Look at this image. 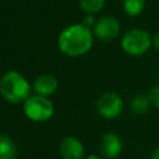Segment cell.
Returning <instances> with one entry per match:
<instances>
[{
	"label": "cell",
	"mask_w": 159,
	"mask_h": 159,
	"mask_svg": "<svg viewBox=\"0 0 159 159\" xmlns=\"http://www.w3.org/2000/svg\"><path fill=\"white\" fill-rule=\"evenodd\" d=\"M93 45V36L89 27L83 24H75L65 27L58 36V47L67 56H81L87 53Z\"/></svg>",
	"instance_id": "6da1fadb"
},
{
	"label": "cell",
	"mask_w": 159,
	"mask_h": 159,
	"mask_svg": "<svg viewBox=\"0 0 159 159\" xmlns=\"http://www.w3.org/2000/svg\"><path fill=\"white\" fill-rule=\"evenodd\" d=\"M153 43H154V46H155V47L159 50V32H158V34L154 36V39H153Z\"/></svg>",
	"instance_id": "9a60e30c"
},
{
	"label": "cell",
	"mask_w": 159,
	"mask_h": 159,
	"mask_svg": "<svg viewBox=\"0 0 159 159\" xmlns=\"http://www.w3.org/2000/svg\"><path fill=\"white\" fill-rule=\"evenodd\" d=\"M152 102L149 96H144V94H137L135 97H133L132 102H130V108L134 113L137 114H143L145 113L149 107H150Z\"/></svg>",
	"instance_id": "8fae6325"
},
{
	"label": "cell",
	"mask_w": 159,
	"mask_h": 159,
	"mask_svg": "<svg viewBox=\"0 0 159 159\" xmlns=\"http://www.w3.org/2000/svg\"><path fill=\"white\" fill-rule=\"evenodd\" d=\"M84 159H103V158H101V157H98V155H89V157H87V158H84Z\"/></svg>",
	"instance_id": "e0dca14e"
},
{
	"label": "cell",
	"mask_w": 159,
	"mask_h": 159,
	"mask_svg": "<svg viewBox=\"0 0 159 159\" xmlns=\"http://www.w3.org/2000/svg\"><path fill=\"white\" fill-rule=\"evenodd\" d=\"M149 98L153 106H155L157 108H159V84L154 86L150 92H149Z\"/></svg>",
	"instance_id": "5bb4252c"
},
{
	"label": "cell",
	"mask_w": 159,
	"mask_h": 159,
	"mask_svg": "<svg viewBox=\"0 0 159 159\" xmlns=\"http://www.w3.org/2000/svg\"><path fill=\"white\" fill-rule=\"evenodd\" d=\"M150 35L142 29H132L122 39V48L124 52L132 56H139L145 53L152 45Z\"/></svg>",
	"instance_id": "277c9868"
},
{
	"label": "cell",
	"mask_w": 159,
	"mask_h": 159,
	"mask_svg": "<svg viewBox=\"0 0 159 159\" xmlns=\"http://www.w3.org/2000/svg\"><path fill=\"white\" fill-rule=\"evenodd\" d=\"M80 5L87 14L91 15V14H96L103 7L104 0H80Z\"/></svg>",
	"instance_id": "4fadbf2b"
},
{
	"label": "cell",
	"mask_w": 159,
	"mask_h": 159,
	"mask_svg": "<svg viewBox=\"0 0 159 159\" xmlns=\"http://www.w3.org/2000/svg\"><path fill=\"white\" fill-rule=\"evenodd\" d=\"M123 109V99L114 92H107L102 94L97 101V111L101 117L106 119L117 118Z\"/></svg>",
	"instance_id": "5b68a950"
},
{
	"label": "cell",
	"mask_w": 159,
	"mask_h": 159,
	"mask_svg": "<svg viewBox=\"0 0 159 159\" xmlns=\"http://www.w3.org/2000/svg\"><path fill=\"white\" fill-rule=\"evenodd\" d=\"M15 155H16L15 144L6 134H1V137H0V158L1 159H14Z\"/></svg>",
	"instance_id": "30bf717a"
},
{
	"label": "cell",
	"mask_w": 159,
	"mask_h": 159,
	"mask_svg": "<svg viewBox=\"0 0 159 159\" xmlns=\"http://www.w3.org/2000/svg\"><path fill=\"white\" fill-rule=\"evenodd\" d=\"M0 92L7 102L15 104L30 97V84L21 73L9 71L0 81Z\"/></svg>",
	"instance_id": "7a4b0ae2"
},
{
	"label": "cell",
	"mask_w": 159,
	"mask_h": 159,
	"mask_svg": "<svg viewBox=\"0 0 159 159\" xmlns=\"http://www.w3.org/2000/svg\"><path fill=\"white\" fill-rule=\"evenodd\" d=\"M24 113L32 122H45L53 114V104L47 97L30 96L24 102Z\"/></svg>",
	"instance_id": "3957f363"
},
{
	"label": "cell",
	"mask_w": 159,
	"mask_h": 159,
	"mask_svg": "<svg viewBox=\"0 0 159 159\" xmlns=\"http://www.w3.org/2000/svg\"><path fill=\"white\" fill-rule=\"evenodd\" d=\"M58 82L52 75H41L34 82V91L36 94L42 97H48L56 92Z\"/></svg>",
	"instance_id": "9c48e42d"
},
{
	"label": "cell",
	"mask_w": 159,
	"mask_h": 159,
	"mask_svg": "<svg viewBox=\"0 0 159 159\" xmlns=\"http://www.w3.org/2000/svg\"><path fill=\"white\" fill-rule=\"evenodd\" d=\"M101 150L102 154L108 159L117 158L122 152L120 138L116 133H106L101 140Z\"/></svg>",
	"instance_id": "ba28073f"
},
{
	"label": "cell",
	"mask_w": 159,
	"mask_h": 159,
	"mask_svg": "<svg viewBox=\"0 0 159 159\" xmlns=\"http://www.w3.org/2000/svg\"><path fill=\"white\" fill-rule=\"evenodd\" d=\"M94 35L102 41L114 40L120 31V25L118 20L113 16H103L94 24Z\"/></svg>",
	"instance_id": "8992f818"
},
{
	"label": "cell",
	"mask_w": 159,
	"mask_h": 159,
	"mask_svg": "<svg viewBox=\"0 0 159 159\" xmlns=\"http://www.w3.org/2000/svg\"><path fill=\"white\" fill-rule=\"evenodd\" d=\"M60 154L63 159H84V148L76 137H66L60 143Z\"/></svg>",
	"instance_id": "52a82bcc"
},
{
	"label": "cell",
	"mask_w": 159,
	"mask_h": 159,
	"mask_svg": "<svg viewBox=\"0 0 159 159\" xmlns=\"http://www.w3.org/2000/svg\"><path fill=\"white\" fill-rule=\"evenodd\" d=\"M145 5V0H123V9L129 16L139 15Z\"/></svg>",
	"instance_id": "7c38bea8"
},
{
	"label": "cell",
	"mask_w": 159,
	"mask_h": 159,
	"mask_svg": "<svg viewBox=\"0 0 159 159\" xmlns=\"http://www.w3.org/2000/svg\"><path fill=\"white\" fill-rule=\"evenodd\" d=\"M152 159H159V147L153 152V154H152Z\"/></svg>",
	"instance_id": "2e32d148"
}]
</instances>
